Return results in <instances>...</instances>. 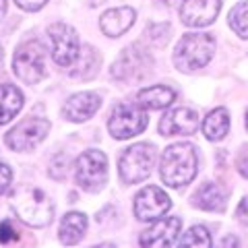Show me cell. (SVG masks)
<instances>
[{
    "label": "cell",
    "mask_w": 248,
    "mask_h": 248,
    "mask_svg": "<svg viewBox=\"0 0 248 248\" xmlns=\"http://www.w3.org/2000/svg\"><path fill=\"white\" fill-rule=\"evenodd\" d=\"M15 2H17L19 9L33 13V11H40L42 6H44L46 2H48V0H15Z\"/></svg>",
    "instance_id": "484cf974"
},
{
    "label": "cell",
    "mask_w": 248,
    "mask_h": 248,
    "mask_svg": "<svg viewBox=\"0 0 248 248\" xmlns=\"http://www.w3.org/2000/svg\"><path fill=\"white\" fill-rule=\"evenodd\" d=\"M4 13H6V0H0V19L4 17Z\"/></svg>",
    "instance_id": "f546056e"
},
{
    "label": "cell",
    "mask_w": 248,
    "mask_h": 248,
    "mask_svg": "<svg viewBox=\"0 0 248 248\" xmlns=\"http://www.w3.org/2000/svg\"><path fill=\"white\" fill-rule=\"evenodd\" d=\"M79 56H81V52H79ZM93 56H97L95 50H93V48H85V50H83V56H81V62L75 66V71H73L71 75H73V77H85V79H87V77H91L93 73H95V66L99 64V62H91V64H89V60H91Z\"/></svg>",
    "instance_id": "cb8c5ba5"
},
{
    "label": "cell",
    "mask_w": 248,
    "mask_h": 248,
    "mask_svg": "<svg viewBox=\"0 0 248 248\" xmlns=\"http://www.w3.org/2000/svg\"><path fill=\"white\" fill-rule=\"evenodd\" d=\"M221 0H182L180 17L188 27H207L219 15Z\"/></svg>",
    "instance_id": "4fadbf2b"
},
{
    "label": "cell",
    "mask_w": 248,
    "mask_h": 248,
    "mask_svg": "<svg viewBox=\"0 0 248 248\" xmlns=\"http://www.w3.org/2000/svg\"><path fill=\"white\" fill-rule=\"evenodd\" d=\"M170 207H172V201L157 186H147L135 197V215L139 221L159 219L170 211Z\"/></svg>",
    "instance_id": "8fae6325"
},
{
    "label": "cell",
    "mask_w": 248,
    "mask_h": 248,
    "mask_svg": "<svg viewBox=\"0 0 248 248\" xmlns=\"http://www.w3.org/2000/svg\"><path fill=\"white\" fill-rule=\"evenodd\" d=\"M180 246H192V248H209L213 242H211V236H209V232L203 228V226H192L186 234L180 238Z\"/></svg>",
    "instance_id": "7402d4cb"
},
{
    "label": "cell",
    "mask_w": 248,
    "mask_h": 248,
    "mask_svg": "<svg viewBox=\"0 0 248 248\" xmlns=\"http://www.w3.org/2000/svg\"><path fill=\"white\" fill-rule=\"evenodd\" d=\"M75 178L77 184L87 192H97L104 188V184L108 180V157L97 151H85L75 166Z\"/></svg>",
    "instance_id": "8992f818"
},
{
    "label": "cell",
    "mask_w": 248,
    "mask_h": 248,
    "mask_svg": "<svg viewBox=\"0 0 248 248\" xmlns=\"http://www.w3.org/2000/svg\"><path fill=\"white\" fill-rule=\"evenodd\" d=\"M153 159H155V149L153 145L147 143H139L128 147L124 155L120 157V178L126 184H137L149 178L151 168H153Z\"/></svg>",
    "instance_id": "52a82bcc"
},
{
    "label": "cell",
    "mask_w": 248,
    "mask_h": 248,
    "mask_svg": "<svg viewBox=\"0 0 248 248\" xmlns=\"http://www.w3.org/2000/svg\"><path fill=\"white\" fill-rule=\"evenodd\" d=\"M199 128V114L192 108H176L168 112L159 122V133L164 137L192 135Z\"/></svg>",
    "instance_id": "5bb4252c"
},
{
    "label": "cell",
    "mask_w": 248,
    "mask_h": 248,
    "mask_svg": "<svg viewBox=\"0 0 248 248\" xmlns=\"http://www.w3.org/2000/svg\"><path fill=\"white\" fill-rule=\"evenodd\" d=\"M215 40L209 33H186L176 46L174 64L178 71L192 73L197 68H203L213 58Z\"/></svg>",
    "instance_id": "3957f363"
},
{
    "label": "cell",
    "mask_w": 248,
    "mask_h": 248,
    "mask_svg": "<svg viewBox=\"0 0 248 248\" xmlns=\"http://www.w3.org/2000/svg\"><path fill=\"white\" fill-rule=\"evenodd\" d=\"M13 180V172L11 168L6 164H0V192H4L6 188H9V184Z\"/></svg>",
    "instance_id": "4316f807"
},
{
    "label": "cell",
    "mask_w": 248,
    "mask_h": 248,
    "mask_svg": "<svg viewBox=\"0 0 248 248\" xmlns=\"http://www.w3.org/2000/svg\"><path fill=\"white\" fill-rule=\"evenodd\" d=\"M240 172H242L244 178H248V157L242 161V164H240Z\"/></svg>",
    "instance_id": "f1b7e54d"
},
{
    "label": "cell",
    "mask_w": 248,
    "mask_h": 248,
    "mask_svg": "<svg viewBox=\"0 0 248 248\" xmlns=\"http://www.w3.org/2000/svg\"><path fill=\"white\" fill-rule=\"evenodd\" d=\"M52 42V58L60 66H71L79 58V37L77 31L66 23H54L48 29Z\"/></svg>",
    "instance_id": "9c48e42d"
},
{
    "label": "cell",
    "mask_w": 248,
    "mask_h": 248,
    "mask_svg": "<svg viewBox=\"0 0 248 248\" xmlns=\"http://www.w3.org/2000/svg\"><path fill=\"white\" fill-rule=\"evenodd\" d=\"M147 124H149V118L141 104H118L112 110L108 128L114 139H130L141 135Z\"/></svg>",
    "instance_id": "5b68a950"
},
{
    "label": "cell",
    "mask_w": 248,
    "mask_h": 248,
    "mask_svg": "<svg viewBox=\"0 0 248 248\" xmlns=\"http://www.w3.org/2000/svg\"><path fill=\"white\" fill-rule=\"evenodd\" d=\"M182 230V219L180 217H166V219H157L149 230L141 234V246H151V248H164V246H174L178 244V236Z\"/></svg>",
    "instance_id": "7c38bea8"
},
{
    "label": "cell",
    "mask_w": 248,
    "mask_h": 248,
    "mask_svg": "<svg viewBox=\"0 0 248 248\" xmlns=\"http://www.w3.org/2000/svg\"><path fill=\"white\" fill-rule=\"evenodd\" d=\"M195 205L205 209V211H223L226 207V192L219 184L205 182L195 192Z\"/></svg>",
    "instance_id": "ac0fdd59"
},
{
    "label": "cell",
    "mask_w": 248,
    "mask_h": 248,
    "mask_svg": "<svg viewBox=\"0 0 248 248\" xmlns=\"http://www.w3.org/2000/svg\"><path fill=\"white\" fill-rule=\"evenodd\" d=\"M230 130V114L226 108H217V110L209 112V116L203 122V135L209 141H221Z\"/></svg>",
    "instance_id": "44dd1931"
},
{
    "label": "cell",
    "mask_w": 248,
    "mask_h": 248,
    "mask_svg": "<svg viewBox=\"0 0 248 248\" xmlns=\"http://www.w3.org/2000/svg\"><path fill=\"white\" fill-rule=\"evenodd\" d=\"M135 17H137V13L130 9V6H120V9L108 11L102 17V21H99V27H102L106 35L118 37L124 31L130 29V25L135 23Z\"/></svg>",
    "instance_id": "2e32d148"
},
{
    "label": "cell",
    "mask_w": 248,
    "mask_h": 248,
    "mask_svg": "<svg viewBox=\"0 0 248 248\" xmlns=\"http://www.w3.org/2000/svg\"><path fill=\"white\" fill-rule=\"evenodd\" d=\"M85 230H87V217L83 213H66L60 221V242L62 244H77L83 238Z\"/></svg>",
    "instance_id": "d6986e66"
},
{
    "label": "cell",
    "mask_w": 248,
    "mask_h": 248,
    "mask_svg": "<svg viewBox=\"0 0 248 248\" xmlns=\"http://www.w3.org/2000/svg\"><path fill=\"white\" fill-rule=\"evenodd\" d=\"M23 108V93L15 85H0V124H6Z\"/></svg>",
    "instance_id": "ffe728a7"
},
{
    "label": "cell",
    "mask_w": 248,
    "mask_h": 248,
    "mask_svg": "<svg viewBox=\"0 0 248 248\" xmlns=\"http://www.w3.org/2000/svg\"><path fill=\"white\" fill-rule=\"evenodd\" d=\"M236 217H238V219L242 221V223H246V226H248V199H244L242 203L238 205V209H236Z\"/></svg>",
    "instance_id": "83f0119b"
},
{
    "label": "cell",
    "mask_w": 248,
    "mask_h": 248,
    "mask_svg": "<svg viewBox=\"0 0 248 248\" xmlns=\"http://www.w3.org/2000/svg\"><path fill=\"white\" fill-rule=\"evenodd\" d=\"M17 238H19L17 230H15L9 221H4L2 226H0V244H11V242H15Z\"/></svg>",
    "instance_id": "d4e9b609"
},
{
    "label": "cell",
    "mask_w": 248,
    "mask_h": 248,
    "mask_svg": "<svg viewBox=\"0 0 248 248\" xmlns=\"http://www.w3.org/2000/svg\"><path fill=\"white\" fill-rule=\"evenodd\" d=\"M0 58H2V48H0Z\"/></svg>",
    "instance_id": "1f68e13d"
},
{
    "label": "cell",
    "mask_w": 248,
    "mask_h": 248,
    "mask_svg": "<svg viewBox=\"0 0 248 248\" xmlns=\"http://www.w3.org/2000/svg\"><path fill=\"white\" fill-rule=\"evenodd\" d=\"M230 27L240 37H248V2H240L230 11Z\"/></svg>",
    "instance_id": "603a6c76"
},
{
    "label": "cell",
    "mask_w": 248,
    "mask_h": 248,
    "mask_svg": "<svg viewBox=\"0 0 248 248\" xmlns=\"http://www.w3.org/2000/svg\"><path fill=\"white\" fill-rule=\"evenodd\" d=\"M13 71L23 83L35 85L46 75V50L40 42H27L19 46L13 58Z\"/></svg>",
    "instance_id": "277c9868"
},
{
    "label": "cell",
    "mask_w": 248,
    "mask_h": 248,
    "mask_svg": "<svg viewBox=\"0 0 248 248\" xmlns=\"http://www.w3.org/2000/svg\"><path fill=\"white\" fill-rule=\"evenodd\" d=\"M153 68V58L139 44L128 46L112 66V77L118 81H141Z\"/></svg>",
    "instance_id": "ba28073f"
},
{
    "label": "cell",
    "mask_w": 248,
    "mask_h": 248,
    "mask_svg": "<svg viewBox=\"0 0 248 248\" xmlns=\"http://www.w3.org/2000/svg\"><path fill=\"white\" fill-rule=\"evenodd\" d=\"M223 244H226V246H230V244H238V242H236L234 238H228V240H226V242H223Z\"/></svg>",
    "instance_id": "4dcf8cb0"
},
{
    "label": "cell",
    "mask_w": 248,
    "mask_h": 248,
    "mask_svg": "<svg viewBox=\"0 0 248 248\" xmlns=\"http://www.w3.org/2000/svg\"><path fill=\"white\" fill-rule=\"evenodd\" d=\"M197 170H199V157H197L195 145L176 143V145H170L164 151L159 174H161V180L168 186H172V188L186 186L197 176Z\"/></svg>",
    "instance_id": "6da1fadb"
},
{
    "label": "cell",
    "mask_w": 248,
    "mask_h": 248,
    "mask_svg": "<svg viewBox=\"0 0 248 248\" xmlns=\"http://www.w3.org/2000/svg\"><path fill=\"white\" fill-rule=\"evenodd\" d=\"M11 207L21 221L33 228L48 226L54 217V205L44 190L35 186H19L11 195Z\"/></svg>",
    "instance_id": "7a4b0ae2"
},
{
    "label": "cell",
    "mask_w": 248,
    "mask_h": 248,
    "mask_svg": "<svg viewBox=\"0 0 248 248\" xmlns=\"http://www.w3.org/2000/svg\"><path fill=\"white\" fill-rule=\"evenodd\" d=\"M176 93L172 87H166V85H153V87L141 89L137 95V104H141L145 110H161V108H168L174 102Z\"/></svg>",
    "instance_id": "e0dca14e"
},
{
    "label": "cell",
    "mask_w": 248,
    "mask_h": 248,
    "mask_svg": "<svg viewBox=\"0 0 248 248\" xmlns=\"http://www.w3.org/2000/svg\"><path fill=\"white\" fill-rule=\"evenodd\" d=\"M246 128H248V116H246Z\"/></svg>",
    "instance_id": "d6a6232c"
},
{
    "label": "cell",
    "mask_w": 248,
    "mask_h": 248,
    "mask_svg": "<svg viewBox=\"0 0 248 248\" xmlns=\"http://www.w3.org/2000/svg\"><path fill=\"white\" fill-rule=\"evenodd\" d=\"M48 130H50V122L46 118H27L9 130L6 145L13 151H29L44 141Z\"/></svg>",
    "instance_id": "30bf717a"
},
{
    "label": "cell",
    "mask_w": 248,
    "mask_h": 248,
    "mask_svg": "<svg viewBox=\"0 0 248 248\" xmlns=\"http://www.w3.org/2000/svg\"><path fill=\"white\" fill-rule=\"evenodd\" d=\"M99 106H102V99H99L97 93L83 91V93H77V95L68 97V102L62 108V114L71 122H85L99 110Z\"/></svg>",
    "instance_id": "9a60e30c"
}]
</instances>
